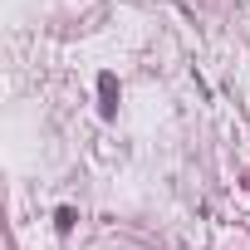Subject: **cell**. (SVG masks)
Masks as SVG:
<instances>
[{
    "label": "cell",
    "mask_w": 250,
    "mask_h": 250,
    "mask_svg": "<svg viewBox=\"0 0 250 250\" xmlns=\"http://www.w3.org/2000/svg\"><path fill=\"white\" fill-rule=\"evenodd\" d=\"M74 221H79V216H74V206H59V216H54V226H59V230H69Z\"/></svg>",
    "instance_id": "obj_2"
},
{
    "label": "cell",
    "mask_w": 250,
    "mask_h": 250,
    "mask_svg": "<svg viewBox=\"0 0 250 250\" xmlns=\"http://www.w3.org/2000/svg\"><path fill=\"white\" fill-rule=\"evenodd\" d=\"M98 88H103V113H113V108H118V103H113V74H103Z\"/></svg>",
    "instance_id": "obj_1"
}]
</instances>
